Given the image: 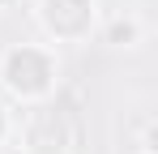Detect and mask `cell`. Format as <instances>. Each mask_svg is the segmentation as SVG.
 I'll list each match as a JSON object with an SVG mask.
<instances>
[{"label":"cell","mask_w":158,"mask_h":154,"mask_svg":"<svg viewBox=\"0 0 158 154\" xmlns=\"http://www.w3.org/2000/svg\"><path fill=\"white\" fill-rule=\"evenodd\" d=\"M47 77H52V69H47V60H43L39 51H13V56H9V86H13V90L34 94V90L47 86Z\"/></svg>","instance_id":"1"}]
</instances>
